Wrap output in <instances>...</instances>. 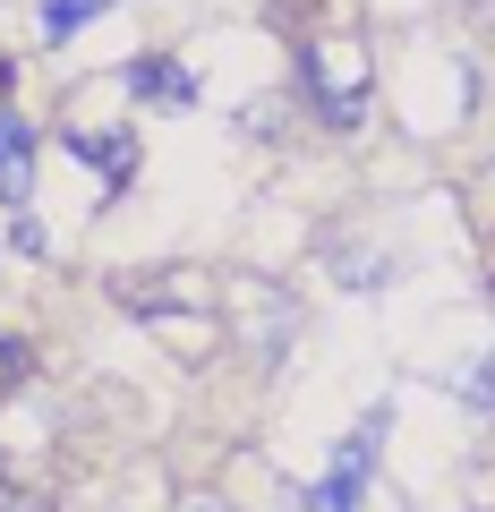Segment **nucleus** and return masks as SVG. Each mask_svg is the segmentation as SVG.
<instances>
[{
    "label": "nucleus",
    "instance_id": "1",
    "mask_svg": "<svg viewBox=\"0 0 495 512\" xmlns=\"http://www.w3.org/2000/svg\"><path fill=\"white\" fill-rule=\"evenodd\" d=\"M385 427H393V410L376 402L359 427H350V444L333 453V470L308 487V512H359L367 504V478H376V453H385Z\"/></svg>",
    "mask_w": 495,
    "mask_h": 512
},
{
    "label": "nucleus",
    "instance_id": "2",
    "mask_svg": "<svg viewBox=\"0 0 495 512\" xmlns=\"http://www.w3.org/2000/svg\"><path fill=\"white\" fill-rule=\"evenodd\" d=\"M120 86H129L137 103H171V111L197 103V77H188V60H171V52H137L129 69H120Z\"/></svg>",
    "mask_w": 495,
    "mask_h": 512
},
{
    "label": "nucleus",
    "instance_id": "3",
    "mask_svg": "<svg viewBox=\"0 0 495 512\" xmlns=\"http://www.w3.org/2000/svg\"><path fill=\"white\" fill-rule=\"evenodd\" d=\"M26 188H35V128H26V111H9V94H0V197L26 205Z\"/></svg>",
    "mask_w": 495,
    "mask_h": 512
},
{
    "label": "nucleus",
    "instance_id": "4",
    "mask_svg": "<svg viewBox=\"0 0 495 512\" xmlns=\"http://www.w3.org/2000/svg\"><path fill=\"white\" fill-rule=\"evenodd\" d=\"M299 77H308V103H316V120L325 128H359V86H342V77H333V60L325 52H299Z\"/></svg>",
    "mask_w": 495,
    "mask_h": 512
},
{
    "label": "nucleus",
    "instance_id": "5",
    "mask_svg": "<svg viewBox=\"0 0 495 512\" xmlns=\"http://www.w3.org/2000/svg\"><path fill=\"white\" fill-rule=\"evenodd\" d=\"M69 146L103 171V188H120L137 171V137H129V128H69Z\"/></svg>",
    "mask_w": 495,
    "mask_h": 512
},
{
    "label": "nucleus",
    "instance_id": "6",
    "mask_svg": "<svg viewBox=\"0 0 495 512\" xmlns=\"http://www.w3.org/2000/svg\"><path fill=\"white\" fill-rule=\"evenodd\" d=\"M111 0H43L35 18H43V43H69V35H86L94 18H103Z\"/></svg>",
    "mask_w": 495,
    "mask_h": 512
}]
</instances>
